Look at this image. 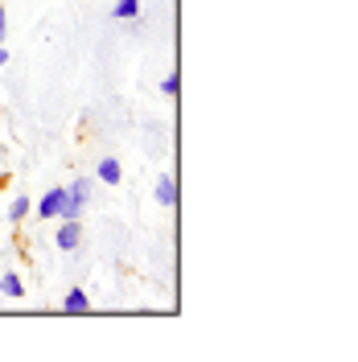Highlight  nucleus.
<instances>
[{
  "instance_id": "obj_8",
  "label": "nucleus",
  "mask_w": 358,
  "mask_h": 362,
  "mask_svg": "<svg viewBox=\"0 0 358 362\" xmlns=\"http://www.w3.org/2000/svg\"><path fill=\"white\" fill-rule=\"evenodd\" d=\"M136 13H140V0H120L112 8V17H120V21H136Z\"/></svg>"
},
{
  "instance_id": "obj_11",
  "label": "nucleus",
  "mask_w": 358,
  "mask_h": 362,
  "mask_svg": "<svg viewBox=\"0 0 358 362\" xmlns=\"http://www.w3.org/2000/svg\"><path fill=\"white\" fill-rule=\"evenodd\" d=\"M4 37H8V21H4V8H0V45H4Z\"/></svg>"
},
{
  "instance_id": "obj_9",
  "label": "nucleus",
  "mask_w": 358,
  "mask_h": 362,
  "mask_svg": "<svg viewBox=\"0 0 358 362\" xmlns=\"http://www.w3.org/2000/svg\"><path fill=\"white\" fill-rule=\"evenodd\" d=\"M29 210H33V202H29V198H13V202H8V218H13V223H21Z\"/></svg>"
},
{
  "instance_id": "obj_10",
  "label": "nucleus",
  "mask_w": 358,
  "mask_h": 362,
  "mask_svg": "<svg viewBox=\"0 0 358 362\" xmlns=\"http://www.w3.org/2000/svg\"><path fill=\"white\" fill-rule=\"evenodd\" d=\"M161 90H165V95H169V99H173V95H178V74H169V78H165V83H161Z\"/></svg>"
},
{
  "instance_id": "obj_7",
  "label": "nucleus",
  "mask_w": 358,
  "mask_h": 362,
  "mask_svg": "<svg viewBox=\"0 0 358 362\" xmlns=\"http://www.w3.org/2000/svg\"><path fill=\"white\" fill-rule=\"evenodd\" d=\"M157 202L161 206H173L178 202V185H173V177L165 173V177H157Z\"/></svg>"
},
{
  "instance_id": "obj_3",
  "label": "nucleus",
  "mask_w": 358,
  "mask_h": 362,
  "mask_svg": "<svg viewBox=\"0 0 358 362\" xmlns=\"http://www.w3.org/2000/svg\"><path fill=\"white\" fill-rule=\"evenodd\" d=\"M91 189H95V181H91V177H79V181H70V185H67V198H70V202H79L83 210H87Z\"/></svg>"
},
{
  "instance_id": "obj_4",
  "label": "nucleus",
  "mask_w": 358,
  "mask_h": 362,
  "mask_svg": "<svg viewBox=\"0 0 358 362\" xmlns=\"http://www.w3.org/2000/svg\"><path fill=\"white\" fill-rule=\"evenodd\" d=\"M95 177L103 181V185H120L124 169H120V160H115V157H103V160H99V169H95Z\"/></svg>"
},
{
  "instance_id": "obj_5",
  "label": "nucleus",
  "mask_w": 358,
  "mask_h": 362,
  "mask_svg": "<svg viewBox=\"0 0 358 362\" xmlns=\"http://www.w3.org/2000/svg\"><path fill=\"white\" fill-rule=\"evenodd\" d=\"M91 309V296L83 293V288H70L67 296H62V313H87Z\"/></svg>"
},
{
  "instance_id": "obj_2",
  "label": "nucleus",
  "mask_w": 358,
  "mask_h": 362,
  "mask_svg": "<svg viewBox=\"0 0 358 362\" xmlns=\"http://www.w3.org/2000/svg\"><path fill=\"white\" fill-rule=\"evenodd\" d=\"M62 198H67V185L50 189L42 202H37V214H42V218H58V206H62Z\"/></svg>"
},
{
  "instance_id": "obj_1",
  "label": "nucleus",
  "mask_w": 358,
  "mask_h": 362,
  "mask_svg": "<svg viewBox=\"0 0 358 362\" xmlns=\"http://www.w3.org/2000/svg\"><path fill=\"white\" fill-rule=\"evenodd\" d=\"M54 243L62 251H74L79 243H83V226H79V218H62V230L54 235Z\"/></svg>"
},
{
  "instance_id": "obj_6",
  "label": "nucleus",
  "mask_w": 358,
  "mask_h": 362,
  "mask_svg": "<svg viewBox=\"0 0 358 362\" xmlns=\"http://www.w3.org/2000/svg\"><path fill=\"white\" fill-rule=\"evenodd\" d=\"M0 293H4V296H13V300H21V296H25L21 276H17V272H4V276H0Z\"/></svg>"
},
{
  "instance_id": "obj_12",
  "label": "nucleus",
  "mask_w": 358,
  "mask_h": 362,
  "mask_svg": "<svg viewBox=\"0 0 358 362\" xmlns=\"http://www.w3.org/2000/svg\"><path fill=\"white\" fill-rule=\"evenodd\" d=\"M4 62H8V49H4V45H0V66H4Z\"/></svg>"
}]
</instances>
